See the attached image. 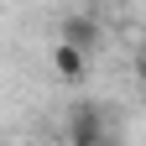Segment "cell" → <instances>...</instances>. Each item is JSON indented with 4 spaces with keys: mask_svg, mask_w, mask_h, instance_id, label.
<instances>
[{
    "mask_svg": "<svg viewBox=\"0 0 146 146\" xmlns=\"http://www.w3.org/2000/svg\"><path fill=\"white\" fill-rule=\"evenodd\" d=\"M52 73H58L63 84H78L84 73H89V52H84V47H68V42H58V47H52Z\"/></svg>",
    "mask_w": 146,
    "mask_h": 146,
    "instance_id": "obj_2",
    "label": "cell"
},
{
    "mask_svg": "<svg viewBox=\"0 0 146 146\" xmlns=\"http://www.w3.org/2000/svg\"><path fill=\"white\" fill-rule=\"evenodd\" d=\"M68 146H110V125L99 104H73L68 110Z\"/></svg>",
    "mask_w": 146,
    "mask_h": 146,
    "instance_id": "obj_1",
    "label": "cell"
},
{
    "mask_svg": "<svg viewBox=\"0 0 146 146\" xmlns=\"http://www.w3.org/2000/svg\"><path fill=\"white\" fill-rule=\"evenodd\" d=\"M58 42H68V47H94L99 42V21L94 16H63V26H58Z\"/></svg>",
    "mask_w": 146,
    "mask_h": 146,
    "instance_id": "obj_3",
    "label": "cell"
}]
</instances>
